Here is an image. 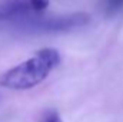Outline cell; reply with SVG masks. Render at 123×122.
Masks as SVG:
<instances>
[{
	"mask_svg": "<svg viewBox=\"0 0 123 122\" xmlns=\"http://www.w3.org/2000/svg\"><path fill=\"white\" fill-rule=\"evenodd\" d=\"M90 22V16L83 12L69 14H36L14 25V27L27 33H66L85 27Z\"/></svg>",
	"mask_w": 123,
	"mask_h": 122,
	"instance_id": "cell-2",
	"label": "cell"
},
{
	"mask_svg": "<svg viewBox=\"0 0 123 122\" xmlns=\"http://www.w3.org/2000/svg\"><path fill=\"white\" fill-rule=\"evenodd\" d=\"M49 6V0H3L0 1V23L13 26L31 16L42 14Z\"/></svg>",
	"mask_w": 123,
	"mask_h": 122,
	"instance_id": "cell-3",
	"label": "cell"
},
{
	"mask_svg": "<svg viewBox=\"0 0 123 122\" xmlns=\"http://www.w3.org/2000/svg\"><path fill=\"white\" fill-rule=\"evenodd\" d=\"M59 63L60 55L56 49H40L27 61L3 72L0 75V86L13 91L31 89L42 83Z\"/></svg>",
	"mask_w": 123,
	"mask_h": 122,
	"instance_id": "cell-1",
	"label": "cell"
},
{
	"mask_svg": "<svg viewBox=\"0 0 123 122\" xmlns=\"http://www.w3.org/2000/svg\"><path fill=\"white\" fill-rule=\"evenodd\" d=\"M40 122H63V119H62L60 114L57 111L49 109V111L44 112V115L42 116V121Z\"/></svg>",
	"mask_w": 123,
	"mask_h": 122,
	"instance_id": "cell-5",
	"label": "cell"
},
{
	"mask_svg": "<svg viewBox=\"0 0 123 122\" xmlns=\"http://www.w3.org/2000/svg\"><path fill=\"white\" fill-rule=\"evenodd\" d=\"M100 7L106 16H116L123 13V0H102Z\"/></svg>",
	"mask_w": 123,
	"mask_h": 122,
	"instance_id": "cell-4",
	"label": "cell"
}]
</instances>
